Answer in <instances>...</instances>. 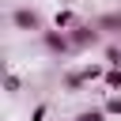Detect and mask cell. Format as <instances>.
<instances>
[{
	"instance_id": "6",
	"label": "cell",
	"mask_w": 121,
	"mask_h": 121,
	"mask_svg": "<svg viewBox=\"0 0 121 121\" xmlns=\"http://www.w3.org/2000/svg\"><path fill=\"white\" fill-rule=\"evenodd\" d=\"M79 19H76V11H68V8H60L57 15H53V26H60V30H68V26H76Z\"/></svg>"
},
{
	"instance_id": "5",
	"label": "cell",
	"mask_w": 121,
	"mask_h": 121,
	"mask_svg": "<svg viewBox=\"0 0 121 121\" xmlns=\"http://www.w3.org/2000/svg\"><path fill=\"white\" fill-rule=\"evenodd\" d=\"M95 26H98L102 34H121V11H106V15H98Z\"/></svg>"
},
{
	"instance_id": "3",
	"label": "cell",
	"mask_w": 121,
	"mask_h": 121,
	"mask_svg": "<svg viewBox=\"0 0 121 121\" xmlns=\"http://www.w3.org/2000/svg\"><path fill=\"white\" fill-rule=\"evenodd\" d=\"M42 42H45L49 53H72V38H68V30H60V26L42 30Z\"/></svg>"
},
{
	"instance_id": "12",
	"label": "cell",
	"mask_w": 121,
	"mask_h": 121,
	"mask_svg": "<svg viewBox=\"0 0 121 121\" xmlns=\"http://www.w3.org/2000/svg\"><path fill=\"white\" fill-rule=\"evenodd\" d=\"M45 113H49V106H45V102H38V106H34V113H30V121H45Z\"/></svg>"
},
{
	"instance_id": "8",
	"label": "cell",
	"mask_w": 121,
	"mask_h": 121,
	"mask_svg": "<svg viewBox=\"0 0 121 121\" xmlns=\"http://www.w3.org/2000/svg\"><path fill=\"white\" fill-rule=\"evenodd\" d=\"M19 87H23V79H19L15 72H8V76H4V91H8V95H19Z\"/></svg>"
},
{
	"instance_id": "7",
	"label": "cell",
	"mask_w": 121,
	"mask_h": 121,
	"mask_svg": "<svg viewBox=\"0 0 121 121\" xmlns=\"http://www.w3.org/2000/svg\"><path fill=\"white\" fill-rule=\"evenodd\" d=\"M102 83H106L110 91H121V64H110L106 76H102Z\"/></svg>"
},
{
	"instance_id": "10",
	"label": "cell",
	"mask_w": 121,
	"mask_h": 121,
	"mask_svg": "<svg viewBox=\"0 0 121 121\" xmlns=\"http://www.w3.org/2000/svg\"><path fill=\"white\" fill-rule=\"evenodd\" d=\"M76 121H106V110H83Z\"/></svg>"
},
{
	"instance_id": "11",
	"label": "cell",
	"mask_w": 121,
	"mask_h": 121,
	"mask_svg": "<svg viewBox=\"0 0 121 121\" xmlns=\"http://www.w3.org/2000/svg\"><path fill=\"white\" fill-rule=\"evenodd\" d=\"M106 64H121V45H106Z\"/></svg>"
},
{
	"instance_id": "4",
	"label": "cell",
	"mask_w": 121,
	"mask_h": 121,
	"mask_svg": "<svg viewBox=\"0 0 121 121\" xmlns=\"http://www.w3.org/2000/svg\"><path fill=\"white\" fill-rule=\"evenodd\" d=\"M11 23H15V30H42V15L34 8H15L11 11Z\"/></svg>"
},
{
	"instance_id": "1",
	"label": "cell",
	"mask_w": 121,
	"mask_h": 121,
	"mask_svg": "<svg viewBox=\"0 0 121 121\" xmlns=\"http://www.w3.org/2000/svg\"><path fill=\"white\" fill-rule=\"evenodd\" d=\"M68 38H72V49H91L102 42V30L95 23H76V26H68Z\"/></svg>"
},
{
	"instance_id": "2",
	"label": "cell",
	"mask_w": 121,
	"mask_h": 121,
	"mask_svg": "<svg viewBox=\"0 0 121 121\" xmlns=\"http://www.w3.org/2000/svg\"><path fill=\"white\" fill-rule=\"evenodd\" d=\"M102 76H106V68H102V64H87V68H79V72H68V76H64V87H68V91H76V87L95 83V79H102Z\"/></svg>"
},
{
	"instance_id": "9",
	"label": "cell",
	"mask_w": 121,
	"mask_h": 121,
	"mask_svg": "<svg viewBox=\"0 0 121 121\" xmlns=\"http://www.w3.org/2000/svg\"><path fill=\"white\" fill-rule=\"evenodd\" d=\"M102 110H106V113H113V117H121V95H110Z\"/></svg>"
}]
</instances>
